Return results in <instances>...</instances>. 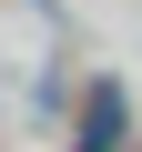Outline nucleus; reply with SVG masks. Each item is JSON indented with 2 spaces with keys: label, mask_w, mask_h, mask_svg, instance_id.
Masks as SVG:
<instances>
[{
  "label": "nucleus",
  "mask_w": 142,
  "mask_h": 152,
  "mask_svg": "<svg viewBox=\"0 0 142 152\" xmlns=\"http://www.w3.org/2000/svg\"><path fill=\"white\" fill-rule=\"evenodd\" d=\"M122 132V91H91V122H81V152H112Z\"/></svg>",
  "instance_id": "1"
}]
</instances>
